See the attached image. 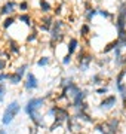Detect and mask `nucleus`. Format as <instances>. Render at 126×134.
Returning a JSON list of instances; mask_svg holds the SVG:
<instances>
[{"label": "nucleus", "mask_w": 126, "mask_h": 134, "mask_svg": "<svg viewBox=\"0 0 126 134\" xmlns=\"http://www.w3.org/2000/svg\"><path fill=\"white\" fill-rule=\"evenodd\" d=\"M117 46H119V40H113L111 43H108L105 48L102 49V52H104V54H108L110 51H114V49H116Z\"/></svg>", "instance_id": "obj_18"}, {"label": "nucleus", "mask_w": 126, "mask_h": 134, "mask_svg": "<svg viewBox=\"0 0 126 134\" xmlns=\"http://www.w3.org/2000/svg\"><path fill=\"white\" fill-rule=\"evenodd\" d=\"M14 23H15V16H8V18L3 21V29L8 30L9 27H12V25H14Z\"/></svg>", "instance_id": "obj_21"}, {"label": "nucleus", "mask_w": 126, "mask_h": 134, "mask_svg": "<svg viewBox=\"0 0 126 134\" xmlns=\"http://www.w3.org/2000/svg\"><path fill=\"white\" fill-rule=\"evenodd\" d=\"M8 46H9V51H10L12 54H20V52H21L20 45L15 42V40H12V39H9V43H8Z\"/></svg>", "instance_id": "obj_15"}, {"label": "nucleus", "mask_w": 126, "mask_h": 134, "mask_svg": "<svg viewBox=\"0 0 126 134\" xmlns=\"http://www.w3.org/2000/svg\"><path fill=\"white\" fill-rule=\"evenodd\" d=\"M117 103V97L116 96H107L104 100L99 103V109L101 110H111Z\"/></svg>", "instance_id": "obj_9"}, {"label": "nucleus", "mask_w": 126, "mask_h": 134, "mask_svg": "<svg viewBox=\"0 0 126 134\" xmlns=\"http://www.w3.org/2000/svg\"><path fill=\"white\" fill-rule=\"evenodd\" d=\"M9 77V73H3L0 72V83H5V81Z\"/></svg>", "instance_id": "obj_31"}, {"label": "nucleus", "mask_w": 126, "mask_h": 134, "mask_svg": "<svg viewBox=\"0 0 126 134\" xmlns=\"http://www.w3.org/2000/svg\"><path fill=\"white\" fill-rule=\"evenodd\" d=\"M119 40V46H120L122 49L126 48V37H122V39H117Z\"/></svg>", "instance_id": "obj_33"}, {"label": "nucleus", "mask_w": 126, "mask_h": 134, "mask_svg": "<svg viewBox=\"0 0 126 134\" xmlns=\"http://www.w3.org/2000/svg\"><path fill=\"white\" fill-rule=\"evenodd\" d=\"M89 31H91V30H89V25L87 24H83L82 27H80V36H83V37H86L87 34H89Z\"/></svg>", "instance_id": "obj_23"}, {"label": "nucleus", "mask_w": 126, "mask_h": 134, "mask_svg": "<svg viewBox=\"0 0 126 134\" xmlns=\"http://www.w3.org/2000/svg\"><path fill=\"white\" fill-rule=\"evenodd\" d=\"M18 8H20V10L25 12V10H28V3L27 2H21L20 5H18Z\"/></svg>", "instance_id": "obj_29"}, {"label": "nucleus", "mask_w": 126, "mask_h": 134, "mask_svg": "<svg viewBox=\"0 0 126 134\" xmlns=\"http://www.w3.org/2000/svg\"><path fill=\"white\" fill-rule=\"evenodd\" d=\"M80 91H82V90H80V88H79V85H77V83H74V82L68 83L65 88H62V94H65V96H67V98H70V100H73V98L77 96Z\"/></svg>", "instance_id": "obj_8"}, {"label": "nucleus", "mask_w": 126, "mask_h": 134, "mask_svg": "<svg viewBox=\"0 0 126 134\" xmlns=\"http://www.w3.org/2000/svg\"><path fill=\"white\" fill-rule=\"evenodd\" d=\"M37 37H39V30L36 29V27H33V31L27 36V42H28V43L36 42V40H37Z\"/></svg>", "instance_id": "obj_17"}, {"label": "nucleus", "mask_w": 126, "mask_h": 134, "mask_svg": "<svg viewBox=\"0 0 126 134\" xmlns=\"http://www.w3.org/2000/svg\"><path fill=\"white\" fill-rule=\"evenodd\" d=\"M37 86H39V83H37V77L34 76L31 72L27 73V77H25V82H24V88L27 90V91H33V90H36Z\"/></svg>", "instance_id": "obj_10"}, {"label": "nucleus", "mask_w": 126, "mask_h": 134, "mask_svg": "<svg viewBox=\"0 0 126 134\" xmlns=\"http://www.w3.org/2000/svg\"><path fill=\"white\" fill-rule=\"evenodd\" d=\"M2 54H3V52H2V49H0V55H2Z\"/></svg>", "instance_id": "obj_36"}, {"label": "nucleus", "mask_w": 126, "mask_h": 134, "mask_svg": "<svg viewBox=\"0 0 126 134\" xmlns=\"http://www.w3.org/2000/svg\"><path fill=\"white\" fill-rule=\"evenodd\" d=\"M97 14H98V9H95V8H89V6H87V8H86V12H85L86 21H92V18H93Z\"/></svg>", "instance_id": "obj_16"}, {"label": "nucleus", "mask_w": 126, "mask_h": 134, "mask_svg": "<svg viewBox=\"0 0 126 134\" xmlns=\"http://www.w3.org/2000/svg\"><path fill=\"white\" fill-rule=\"evenodd\" d=\"M92 83L93 85H99V83H101V75H93L92 76Z\"/></svg>", "instance_id": "obj_28"}, {"label": "nucleus", "mask_w": 126, "mask_h": 134, "mask_svg": "<svg viewBox=\"0 0 126 134\" xmlns=\"http://www.w3.org/2000/svg\"><path fill=\"white\" fill-rule=\"evenodd\" d=\"M61 12H62V3H61V5H58L56 8H55V10H53V14H55V15H59Z\"/></svg>", "instance_id": "obj_34"}, {"label": "nucleus", "mask_w": 126, "mask_h": 134, "mask_svg": "<svg viewBox=\"0 0 126 134\" xmlns=\"http://www.w3.org/2000/svg\"><path fill=\"white\" fill-rule=\"evenodd\" d=\"M53 18L51 16V15H46L42 21H40V25H39V30L40 31H49V30L52 29V25H53Z\"/></svg>", "instance_id": "obj_11"}, {"label": "nucleus", "mask_w": 126, "mask_h": 134, "mask_svg": "<svg viewBox=\"0 0 126 134\" xmlns=\"http://www.w3.org/2000/svg\"><path fill=\"white\" fill-rule=\"evenodd\" d=\"M52 110H53V121H56L59 124H62L64 121L67 122L71 115L68 112V107H62V106H52Z\"/></svg>", "instance_id": "obj_5"}, {"label": "nucleus", "mask_w": 126, "mask_h": 134, "mask_svg": "<svg viewBox=\"0 0 126 134\" xmlns=\"http://www.w3.org/2000/svg\"><path fill=\"white\" fill-rule=\"evenodd\" d=\"M21 110V104L18 101H10L8 107L5 109V113H3V118H2V124L3 125H9L12 124V121L15 119V116L20 113Z\"/></svg>", "instance_id": "obj_3"}, {"label": "nucleus", "mask_w": 126, "mask_h": 134, "mask_svg": "<svg viewBox=\"0 0 126 134\" xmlns=\"http://www.w3.org/2000/svg\"><path fill=\"white\" fill-rule=\"evenodd\" d=\"M102 125L108 134H116L119 130V125H120V121H119V118H110L105 122H102Z\"/></svg>", "instance_id": "obj_7"}, {"label": "nucleus", "mask_w": 126, "mask_h": 134, "mask_svg": "<svg viewBox=\"0 0 126 134\" xmlns=\"http://www.w3.org/2000/svg\"><path fill=\"white\" fill-rule=\"evenodd\" d=\"M21 79H22V76H20L18 73H15V72L9 73V77H8V81H9L12 85H18L21 82Z\"/></svg>", "instance_id": "obj_14"}, {"label": "nucleus", "mask_w": 126, "mask_h": 134, "mask_svg": "<svg viewBox=\"0 0 126 134\" xmlns=\"http://www.w3.org/2000/svg\"><path fill=\"white\" fill-rule=\"evenodd\" d=\"M39 5H40V9H42L43 14H49V10H51V5H49V2H46V0H40Z\"/></svg>", "instance_id": "obj_20"}, {"label": "nucleus", "mask_w": 126, "mask_h": 134, "mask_svg": "<svg viewBox=\"0 0 126 134\" xmlns=\"http://www.w3.org/2000/svg\"><path fill=\"white\" fill-rule=\"evenodd\" d=\"M28 69V64H21L16 70H15V73H18L20 76H24V73H25V70Z\"/></svg>", "instance_id": "obj_22"}, {"label": "nucleus", "mask_w": 126, "mask_h": 134, "mask_svg": "<svg viewBox=\"0 0 126 134\" xmlns=\"http://www.w3.org/2000/svg\"><path fill=\"white\" fill-rule=\"evenodd\" d=\"M92 61H93V57L92 55H89V54L80 52L77 55V63H79V69H80V72H86Z\"/></svg>", "instance_id": "obj_6"}, {"label": "nucleus", "mask_w": 126, "mask_h": 134, "mask_svg": "<svg viewBox=\"0 0 126 134\" xmlns=\"http://www.w3.org/2000/svg\"><path fill=\"white\" fill-rule=\"evenodd\" d=\"M37 128H39L37 125H34V127H31V128H30V133H28V134H37Z\"/></svg>", "instance_id": "obj_35"}, {"label": "nucleus", "mask_w": 126, "mask_h": 134, "mask_svg": "<svg viewBox=\"0 0 126 134\" xmlns=\"http://www.w3.org/2000/svg\"><path fill=\"white\" fill-rule=\"evenodd\" d=\"M64 21L61 19H56L53 23L52 29H51V45H53L55 42H61L64 39V33H62V29H64Z\"/></svg>", "instance_id": "obj_4"}, {"label": "nucleus", "mask_w": 126, "mask_h": 134, "mask_svg": "<svg viewBox=\"0 0 126 134\" xmlns=\"http://www.w3.org/2000/svg\"><path fill=\"white\" fill-rule=\"evenodd\" d=\"M107 92H108V86H101V88H98L97 90L98 96H104V94H107Z\"/></svg>", "instance_id": "obj_27"}, {"label": "nucleus", "mask_w": 126, "mask_h": 134, "mask_svg": "<svg viewBox=\"0 0 126 134\" xmlns=\"http://www.w3.org/2000/svg\"><path fill=\"white\" fill-rule=\"evenodd\" d=\"M49 61H51V60H49V57H42V58L39 60V61H37V66H39V67L48 66V64H49Z\"/></svg>", "instance_id": "obj_24"}, {"label": "nucleus", "mask_w": 126, "mask_h": 134, "mask_svg": "<svg viewBox=\"0 0 126 134\" xmlns=\"http://www.w3.org/2000/svg\"><path fill=\"white\" fill-rule=\"evenodd\" d=\"M70 63H71V55H70V54H67V55L62 58V64H64V66H68Z\"/></svg>", "instance_id": "obj_30"}, {"label": "nucleus", "mask_w": 126, "mask_h": 134, "mask_svg": "<svg viewBox=\"0 0 126 134\" xmlns=\"http://www.w3.org/2000/svg\"><path fill=\"white\" fill-rule=\"evenodd\" d=\"M15 8H16V2H15V0H9V2H6L5 5L0 8V14L2 15H10L15 10Z\"/></svg>", "instance_id": "obj_12"}, {"label": "nucleus", "mask_w": 126, "mask_h": 134, "mask_svg": "<svg viewBox=\"0 0 126 134\" xmlns=\"http://www.w3.org/2000/svg\"><path fill=\"white\" fill-rule=\"evenodd\" d=\"M5 94H6V85L5 83H0V103L5 100Z\"/></svg>", "instance_id": "obj_25"}, {"label": "nucleus", "mask_w": 126, "mask_h": 134, "mask_svg": "<svg viewBox=\"0 0 126 134\" xmlns=\"http://www.w3.org/2000/svg\"><path fill=\"white\" fill-rule=\"evenodd\" d=\"M77 46H79V40L76 37H71V39H70V42H68V46H67V54L73 55V54L76 52Z\"/></svg>", "instance_id": "obj_13"}, {"label": "nucleus", "mask_w": 126, "mask_h": 134, "mask_svg": "<svg viewBox=\"0 0 126 134\" xmlns=\"http://www.w3.org/2000/svg\"><path fill=\"white\" fill-rule=\"evenodd\" d=\"M6 66H8V61L3 60V58H0V72H3V70L6 69Z\"/></svg>", "instance_id": "obj_32"}, {"label": "nucleus", "mask_w": 126, "mask_h": 134, "mask_svg": "<svg viewBox=\"0 0 126 134\" xmlns=\"http://www.w3.org/2000/svg\"><path fill=\"white\" fill-rule=\"evenodd\" d=\"M18 19H20L21 23H24L25 25H31V16H30V14H21L18 16Z\"/></svg>", "instance_id": "obj_19"}, {"label": "nucleus", "mask_w": 126, "mask_h": 134, "mask_svg": "<svg viewBox=\"0 0 126 134\" xmlns=\"http://www.w3.org/2000/svg\"><path fill=\"white\" fill-rule=\"evenodd\" d=\"M45 103H46V97H33L27 101V104L24 107L25 113L30 116L33 124L37 125V127H45L43 116L40 113V109L45 106Z\"/></svg>", "instance_id": "obj_1"}, {"label": "nucleus", "mask_w": 126, "mask_h": 134, "mask_svg": "<svg viewBox=\"0 0 126 134\" xmlns=\"http://www.w3.org/2000/svg\"><path fill=\"white\" fill-rule=\"evenodd\" d=\"M98 14L104 16V18H113V14H110L108 10H104V9H98Z\"/></svg>", "instance_id": "obj_26"}, {"label": "nucleus", "mask_w": 126, "mask_h": 134, "mask_svg": "<svg viewBox=\"0 0 126 134\" xmlns=\"http://www.w3.org/2000/svg\"><path fill=\"white\" fill-rule=\"evenodd\" d=\"M117 39L126 37V2H122L119 5V12L116 18Z\"/></svg>", "instance_id": "obj_2"}]
</instances>
